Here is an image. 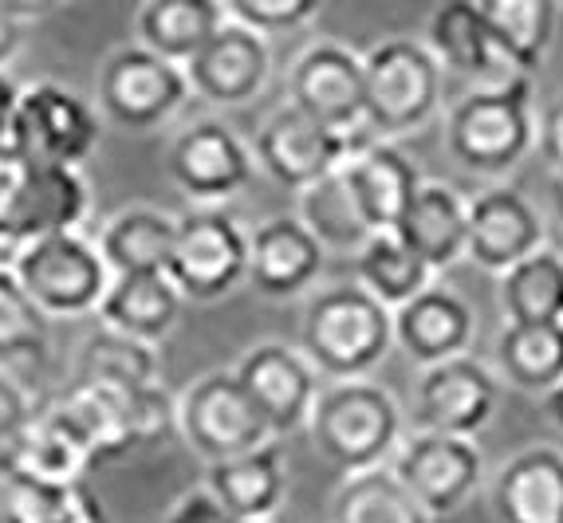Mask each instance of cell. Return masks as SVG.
<instances>
[{
  "mask_svg": "<svg viewBox=\"0 0 563 523\" xmlns=\"http://www.w3.org/2000/svg\"><path fill=\"white\" fill-rule=\"evenodd\" d=\"M209 492L233 520H268L284 500V465L276 445L209 465Z\"/></svg>",
  "mask_w": 563,
  "mask_h": 523,
  "instance_id": "4dcf8cb0",
  "label": "cell"
},
{
  "mask_svg": "<svg viewBox=\"0 0 563 523\" xmlns=\"http://www.w3.org/2000/svg\"><path fill=\"white\" fill-rule=\"evenodd\" d=\"M430 56L438 59V64L450 67V71L481 79V87L517 75L500 64L497 47H493V40H488L485 20H481L477 0H453V4H442V9L433 12L430 16Z\"/></svg>",
  "mask_w": 563,
  "mask_h": 523,
  "instance_id": "f1b7e54d",
  "label": "cell"
},
{
  "mask_svg": "<svg viewBox=\"0 0 563 523\" xmlns=\"http://www.w3.org/2000/svg\"><path fill=\"white\" fill-rule=\"evenodd\" d=\"M20 178H24V162L0 158V241L4 244H9V216H12V205H16ZM12 253H16V248H12Z\"/></svg>",
  "mask_w": 563,
  "mask_h": 523,
  "instance_id": "f6af8a7d",
  "label": "cell"
},
{
  "mask_svg": "<svg viewBox=\"0 0 563 523\" xmlns=\"http://www.w3.org/2000/svg\"><path fill=\"white\" fill-rule=\"evenodd\" d=\"M166 280L181 299L213 303L249 280V236L229 213H189L178 216V236L166 264Z\"/></svg>",
  "mask_w": 563,
  "mask_h": 523,
  "instance_id": "9c48e42d",
  "label": "cell"
},
{
  "mask_svg": "<svg viewBox=\"0 0 563 523\" xmlns=\"http://www.w3.org/2000/svg\"><path fill=\"white\" fill-rule=\"evenodd\" d=\"M316 12H320L316 0H229L225 4V16L244 24V29H253L256 36L300 29Z\"/></svg>",
  "mask_w": 563,
  "mask_h": 523,
  "instance_id": "ab89813d",
  "label": "cell"
},
{
  "mask_svg": "<svg viewBox=\"0 0 563 523\" xmlns=\"http://www.w3.org/2000/svg\"><path fill=\"white\" fill-rule=\"evenodd\" d=\"M95 315L103 319L107 331L154 346L178 327L181 296L166 276H111Z\"/></svg>",
  "mask_w": 563,
  "mask_h": 523,
  "instance_id": "484cf974",
  "label": "cell"
},
{
  "mask_svg": "<svg viewBox=\"0 0 563 523\" xmlns=\"http://www.w3.org/2000/svg\"><path fill=\"white\" fill-rule=\"evenodd\" d=\"M390 472L426 515H450L477 492L485 457L473 441L442 437V433H413L398 448V460Z\"/></svg>",
  "mask_w": 563,
  "mask_h": 523,
  "instance_id": "7c38bea8",
  "label": "cell"
},
{
  "mask_svg": "<svg viewBox=\"0 0 563 523\" xmlns=\"http://www.w3.org/2000/svg\"><path fill=\"white\" fill-rule=\"evenodd\" d=\"M12 260V248H9V244H4V241H0V268H4V264H9Z\"/></svg>",
  "mask_w": 563,
  "mask_h": 523,
  "instance_id": "f907efd6",
  "label": "cell"
},
{
  "mask_svg": "<svg viewBox=\"0 0 563 523\" xmlns=\"http://www.w3.org/2000/svg\"><path fill=\"white\" fill-rule=\"evenodd\" d=\"M442 103V64L426 44L386 40L363 56V126L375 134L418 131Z\"/></svg>",
  "mask_w": 563,
  "mask_h": 523,
  "instance_id": "8992f818",
  "label": "cell"
},
{
  "mask_svg": "<svg viewBox=\"0 0 563 523\" xmlns=\"http://www.w3.org/2000/svg\"><path fill=\"white\" fill-rule=\"evenodd\" d=\"M548 413H552V421L563 430V382L555 386L552 393H548Z\"/></svg>",
  "mask_w": 563,
  "mask_h": 523,
  "instance_id": "c3c4849f",
  "label": "cell"
},
{
  "mask_svg": "<svg viewBox=\"0 0 563 523\" xmlns=\"http://www.w3.org/2000/svg\"><path fill=\"white\" fill-rule=\"evenodd\" d=\"M186 67L166 64L146 47H119L99 67V119L122 131H154L186 107Z\"/></svg>",
  "mask_w": 563,
  "mask_h": 523,
  "instance_id": "ba28073f",
  "label": "cell"
},
{
  "mask_svg": "<svg viewBox=\"0 0 563 523\" xmlns=\"http://www.w3.org/2000/svg\"><path fill=\"white\" fill-rule=\"evenodd\" d=\"M303 350L316 374L358 382L386 358L395 343V315L358 283L323 288L303 311Z\"/></svg>",
  "mask_w": 563,
  "mask_h": 523,
  "instance_id": "7a4b0ae2",
  "label": "cell"
},
{
  "mask_svg": "<svg viewBox=\"0 0 563 523\" xmlns=\"http://www.w3.org/2000/svg\"><path fill=\"white\" fill-rule=\"evenodd\" d=\"M311 441L320 457L343 468L347 477L383 468L402 437V410L395 393L378 382H335L311 405Z\"/></svg>",
  "mask_w": 563,
  "mask_h": 523,
  "instance_id": "3957f363",
  "label": "cell"
},
{
  "mask_svg": "<svg viewBox=\"0 0 563 523\" xmlns=\"http://www.w3.org/2000/svg\"><path fill=\"white\" fill-rule=\"evenodd\" d=\"M20 84L9 71H0V158H12V134H16Z\"/></svg>",
  "mask_w": 563,
  "mask_h": 523,
  "instance_id": "7bdbcfd3",
  "label": "cell"
},
{
  "mask_svg": "<svg viewBox=\"0 0 563 523\" xmlns=\"http://www.w3.org/2000/svg\"><path fill=\"white\" fill-rule=\"evenodd\" d=\"M555 205H560V213H563V174H555Z\"/></svg>",
  "mask_w": 563,
  "mask_h": 523,
  "instance_id": "681fc988",
  "label": "cell"
},
{
  "mask_svg": "<svg viewBox=\"0 0 563 523\" xmlns=\"http://www.w3.org/2000/svg\"><path fill=\"white\" fill-rule=\"evenodd\" d=\"M9 457L16 465L20 485H71V480H87V472L95 468L84 445L67 433V425L47 402L36 405L29 425L9 441Z\"/></svg>",
  "mask_w": 563,
  "mask_h": 523,
  "instance_id": "83f0119b",
  "label": "cell"
},
{
  "mask_svg": "<svg viewBox=\"0 0 563 523\" xmlns=\"http://www.w3.org/2000/svg\"><path fill=\"white\" fill-rule=\"evenodd\" d=\"M500 523H563V453L536 445L500 468L493 485Z\"/></svg>",
  "mask_w": 563,
  "mask_h": 523,
  "instance_id": "603a6c76",
  "label": "cell"
},
{
  "mask_svg": "<svg viewBox=\"0 0 563 523\" xmlns=\"http://www.w3.org/2000/svg\"><path fill=\"white\" fill-rule=\"evenodd\" d=\"M20 492V477H16V465L9 457V445H0V512L12 504V496Z\"/></svg>",
  "mask_w": 563,
  "mask_h": 523,
  "instance_id": "7dc6e473",
  "label": "cell"
},
{
  "mask_svg": "<svg viewBox=\"0 0 563 523\" xmlns=\"http://www.w3.org/2000/svg\"><path fill=\"white\" fill-rule=\"evenodd\" d=\"M225 20V4L217 0H151L139 9L134 29H139V47L166 64L186 67L221 32Z\"/></svg>",
  "mask_w": 563,
  "mask_h": 523,
  "instance_id": "4316f807",
  "label": "cell"
},
{
  "mask_svg": "<svg viewBox=\"0 0 563 523\" xmlns=\"http://www.w3.org/2000/svg\"><path fill=\"white\" fill-rule=\"evenodd\" d=\"M497 363L500 374L520 390L552 393L563 382V323H508L497 338Z\"/></svg>",
  "mask_w": 563,
  "mask_h": 523,
  "instance_id": "836d02e7",
  "label": "cell"
},
{
  "mask_svg": "<svg viewBox=\"0 0 563 523\" xmlns=\"http://www.w3.org/2000/svg\"><path fill=\"white\" fill-rule=\"evenodd\" d=\"M323 256L300 216H273L249 236V280L273 299L300 296L320 280Z\"/></svg>",
  "mask_w": 563,
  "mask_h": 523,
  "instance_id": "44dd1931",
  "label": "cell"
},
{
  "mask_svg": "<svg viewBox=\"0 0 563 523\" xmlns=\"http://www.w3.org/2000/svg\"><path fill=\"white\" fill-rule=\"evenodd\" d=\"M99 107H91L71 87L40 79L20 87L16 134H12V158L24 166H59L79 169L99 146Z\"/></svg>",
  "mask_w": 563,
  "mask_h": 523,
  "instance_id": "52a82bcc",
  "label": "cell"
},
{
  "mask_svg": "<svg viewBox=\"0 0 563 523\" xmlns=\"http://www.w3.org/2000/svg\"><path fill=\"white\" fill-rule=\"evenodd\" d=\"M500 308L512 327L563 323V253L540 248L500 276Z\"/></svg>",
  "mask_w": 563,
  "mask_h": 523,
  "instance_id": "1f68e13d",
  "label": "cell"
},
{
  "mask_svg": "<svg viewBox=\"0 0 563 523\" xmlns=\"http://www.w3.org/2000/svg\"><path fill=\"white\" fill-rule=\"evenodd\" d=\"M500 402V386L477 358H450L442 366H430L413 393V421L422 433L470 441L485 430Z\"/></svg>",
  "mask_w": 563,
  "mask_h": 523,
  "instance_id": "4fadbf2b",
  "label": "cell"
},
{
  "mask_svg": "<svg viewBox=\"0 0 563 523\" xmlns=\"http://www.w3.org/2000/svg\"><path fill=\"white\" fill-rule=\"evenodd\" d=\"M540 149L555 174H563V99L548 103V111L540 114Z\"/></svg>",
  "mask_w": 563,
  "mask_h": 523,
  "instance_id": "ee69618b",
  "label": "cell"
},
{
  "mask_svg": "<svg viewBox=\"0 0 563 523\" xmlns=\"http://www.w3.org/2000/svg\"><path fill=\"white\" fill-rule=\"evenodd\" d=\"M445 142L473 174H505L517 166L536 142L532 87L525 75H508L465 94L445 122Z\"/></svg>",
  "mask_w": 563,
  "mask_h": 523,
  "instance_id": "277c9868",
  "label": "cell"
},
{
  "mask_svg": "<svg viewBox=\"0 0 563 523\" xmlns=\"http://www.w3.org/2000/svg\"><path fill=\"white\" fill-rule=\"evenodd\" d=\"M355 271H358V288H363L366 296H375L386 311H398V308H406L413 296H422L433 276L395 233L371 236L355 253Z\"/></svg>",
  "mask_w": 563,
  "mask_h": 523,
  "instance_id": "d6a6232c",
  "label": "cell"
},
{
  "mask_svg": "<svg viewBox=\"0 0 563 523\" xmlns=\"http://www.w3.org/2000/svg\"><path fill=\"white\" fill-rule=\"evenodd\" d=\"M398 241L410 248L430 271L453 268L465 256V236H470V205L457 197V189L422 181L413 205L395 229Z\"/></svg>",
  "mask_w": 563,
  "mask_h": 523,
  "instance_id": "cb8c5ba5",
  "label": "cell"
},
{
  "mask_svg": "<svg viewBox=\"0 0 563 523\" xmlns=\"http://www.w3.org/2000/svg\"><path fill=\"white\" fill-rule=\"evenodd\" d=\"M47 405L67 425V433L84 445L91 465L119 460L131 448L154 445L169 430H178V402L169 398L162 382L142 386V390H122V386L76 378Z\"/></svg>",
  "mask_w": 563,
  "mask_h": 523,
  "instance_id": "6da1fadb",
  "label": "cell"
},
{
  "mask_svg": "<svg viewBox=\"0 0 563 523\" xmlns=\"http://www.w3.org/2000/svg\"><path fill=\"white\" fill-rule=\"evenodd\" d=\"M9 268L47 323L95 315L111 288V271L84 233L40 236L20 244Z\"/></svg>",
  "mask_w": 563,
  "mask_h": 523,
  "instance_id": "5b68a950",
  "label": "cell"
},
{
  "mask_svg": "<svg viewBox=\"0 0 563 523\" xmlns=\"http://www.w3.org/2000/svg\"><path fill=\"white\" fill-rule=\"evenodd\" d=\"M343 178H347L355 205L363 213L371 236L395 233L406 209L422 189V174L406 158L402 149L390 142H363V146L343 162Z\"/></svg>",
  "mask_w": 563,
  "mask_h": 523,
  "instance_id": "ffe728a7",
  "label": "cell"
},
{
  "mask_svg": "<svg viewBox=\"0 0 563 523\" xmlns=\"http://www.w3.org/2000/svg\"><path fill=\"white\" fill-rule=\"evenodd\" d=\"M477 9L508 71L528 75L544 64L555 36L552 0H477Z\"/></svg>",
  "mask_w": 563,
  "mask_h": 523,
  "instance_id": "f546056e",
  "label": "cell"
},
{
  "mask_svg": "<svg viewBox=\"0 0 563 523\" xmlns=\"http://www.w3.org/2000/svg\"><path fill=\"white\" fill-rule=\"evenodd\" d=\"M87 209H91V189H87V178L79 169L24 166L16 205L9 216V244L20 248V244L40 241V236L79 233Z\"/></svg>",
  "mask_w": 563,
  "mask_h": 523,
  "instance_id": "d6986e66",
  "label": "cell"
},
{
  "mask_svg": "<svg viewBox=\"0 0 563 523\" xmlns=\"http://www.w3.org/2000/svg\"><path fill=\"white\" fill-rule=\"evenodd\" d=\"M178 430L186 445L206 457L209 465L233 460L253 448L273 445V433L256 413V405L244 398L233 370H213L189 386L178 402Z\"/></svg>",
  "mask_w": 563,
  "mask_h": 523,
  "instance_id": "30bf717a",
  "label": "cell"
},
{
  "mask_svg": "<svg viewBox=\"0 0 563 523\" xmlns=\"http://www.w3.org/2000/svg\"><path fill=\"white\" fill-rule=\"evenodd\" d=\"M162 523H236L225 508L217 504V496L209 488H194L169 508V515Z\"/></svg>",
  "mask_w": 563,
  "mask_h": 523,
  "instance_id": "b9f144b4",
  "label": "cell"
},
{
  "mask_svg": "<svg viewBox=\"0 0 563 523\" xmlns=\"http://www.w3.org/2000/svg\"><path fill=\"white\" fill-rule=\"evenodd\" d=\"M358 146H363L358 134L328 131L291 103L268 114L256 131V162L264 166V174L288 189H300V193L335 174Z\"/></svg>",
  "mask_w": 563,
  "mask_h": 523,
  "instance_id": "8fae6325",
  "label": "cell"
},
{
  "mask_svg": "<svg viewBox=\"0 0 563 523\" xmlns=\"http://www.w3.org/2000/svg\"><path fill=\"white\" fill-rule=\"evenodd\" d=\"M233 378L241 382L244 398L256 405V413L264 418L273 437L300 430L303 421L311 418L316 398H320V382H316L311 363L284 343L253 346L236 363Z\"/></svg>",
  "mask_w": 563,
  "mask_h": 523,
  "instance_id": "9a60e30c",
  "label": "cell"
},
{
  "mask_svg": "<svg viewBox=\"0 0 563 523\" xmlns=\"http://www.w3.org/2000/svg\"><path fill=\"white\" fill-rule=\"evenodd\" d=\"M291 107L328 131L363 126V56L343 44H311L288 75Z\"/></svg>",
  "mask_w": 563,
  "mask_h": 523,
  "instance_id": "5bb4252c",
  "label": "cell"
},
{
  "mask_svg": "<svg viewBox=\"0 0 563 523\" xmlns=\"http://www.w3.org/2000/svg\"><path fill=\"white\" fill-rule=\"evenodd\" d=\"M36 398L29 393V386L20 382L16 374L0 370V445H9L36 413Z\"/></svg>",
  "mask_w": 563,
  "mask_h": 523,
  "instance_id": "60d3db41",
  "label": "cell"
},
{
  "mask_svg": "<svg viewBox=\"0 0 563 523\" xmlns=\"http://www.w3.org/2000/svg\"><path fill=\"white\" fill-rule=\"evenodd\" d=\"M331 523H430V515L413 504L390 468H371L343 480L331 500Z\"/></svg>",
  "mask_w": 563,
  "mask_h": 523,
  "instance_id": "d590c367",
  "label": "cell"
},
{
  "mask_svg": "<svg viewBox=\"0 0 563 523\" xmlns=\"http://www.w3.org/2000/svg\"><path fill=\"white\" fill-rule=\"evenodd\" d=\"M76 378L84 382H107L122 390H142V386L162 382L158 378V350L139 338H126L119 331H95L79 350Z\"/></svg>",
  "mask_w": 563,
  "mask_h": 523,
  "instance_id": "8d00e7d4",
  "label": "cell"
},
{
  "mask_svg": "<svg viewBox=\"0 0 563 523\" xmlns=\"http://www.w3.org/2000/svg\"><path fill=\"white\" fill-rule=\"evenodd\" d=\"M390 315H395V343L426 370L461 358L465 346L473 343V311L450 288L430 283L422 296H413L406 308L390 311Z\"/></svg>",
  "mask_w": 563,
  "mask_h": 523,
  "instance_id": "7402d4cb",
  "label": "cell"
},
{
  "mask_svg": "<svg viewBox=\"0 0 563 523\" xmlns=\"http://www.w3.org/2000/svg\"><path fill=\"white\" fill-rule=\"evenodd\" d=\"M268 71H273L268 40L236 20H225L221 32L186 64L189 91L213 107L253 103L268 84Z\"/></svg>",
  "mask_w": 563,
  "mask_h": 523,
  "instance_id": "e0dca14e",
  "label": "cell"
},
{
  "mask_svg": "<svg viewBox=\"0 0 563 523\" xmlns=\"http://www.w3.org/2000/svg\"><path fill=\"white\" fill-rule=\"evenodd\" d=\"M236 523H268V520H236Z\"/></svg>",
  "mask_w": 563,
  "mask_h": 523,
  "instance_id": "816d5d0a",
  "label": "cell"
},
{
  "mask_svg": "<svg viewBox=\"0 0 563 523\" xmlns=\"http://www.w3.org/2000/svg\"><path fill=\"white\" fill-rule=\"evenodd\" d=\"M47 350V319L36 311L12 268H0V370L40 363Z\"/></svg>",
  "mask_w": 563,
  "mask_h": 523,
  "instance_id": "f35d334b",
  "label": "cell"
},
{
  "mask_svg": "<svg viewBox=\"0 0 563 523\" xmlns=\"http://www.w3.org/2000/svg\"><path fill=\"white\" fill-rule=\"evenodd\" d=\"M174 236H178V216L151 205H134L103 224L95 248L111 276H166Z\"/></svg>",
  "mask_w": 563,
  "mask_h": 523,
  "instance_id": "d4e9b609",
  "label": "cell"
},
{
  "mask_svg": "<svg viewBox=\"0 0 563 523\" xmlns=\"http://www.w3.org/2000/svg\"><path fill=\"white\" fill-rule=\"evenodd\" d=\"M169 178L194 201H225L253 181V149L225 122H194L169 146Z\"/></svg>",
  "mask_w": 563,
  "mask_h": 523,
  "instance_id": "2e32d148",
  "label": "cell"
},
{
  "mask_svg": "<svg viewBox=\"0 0 563 523\" xmlns=\"http://www.w3.org/2000/svg\"><path fill=\"white\" fill-rule=\"evenodd\" d=\"M4 523H107V508L87 480L71 485H20Z\"/></svg>",
  "mask_w": 563,
  "mask_h": 523,
  "instance_id": "74e56055",
  "label": "cell"
},
{
  "mask_svg": "<svg viewBox=\"0 0 563 523\" xmlns=\"http://www.w3.org/2000/svg\"><path fill=\"white\" fill-rule=\"evenodd\" d=\"M300 221L320 241L323 253H358L371 241V229H366L363 213H358L355 193H351L347 178H343V166L323 181H316L311 189H303Z\"/></svg>",
  "mask_w": 563,
  "mask_h": 523,
  "instance_id": "e575fe53",
  "label": "cell"
},
{
  "mask_svg": "<svg viewBox=\"0 0 563 523\" xmlns=\"http://www.w3.org/2000/svg\"><path fill=\"white\" fill-rule=\"evenodd\" d=\"M24 32H29V24L12 12L9 0H0V71L16 59L20 44H24Z\"/></svg>",
  "mask_w": 563,
  "mask_h": 523,
  "instance_id": "bcb514c9",
  "label": "cell"
},
{
  "mask_svg": "<svg viewBox=\"0 0 563 523\" xmlns=\"http://www.w3.org/2000/svg\"><path fill=\"white\" fill-rule=\"evenodd\" d=\"M544 248V221L517 189H488L477 201H470V236L465 256L488 271L517 268L532 253Z\"/></svg>",
  "mask_w": 563,
  "mask_h": 523,
  "instance_id": "ac0fdd59",
  "label": "cell"
}]
</instances>
